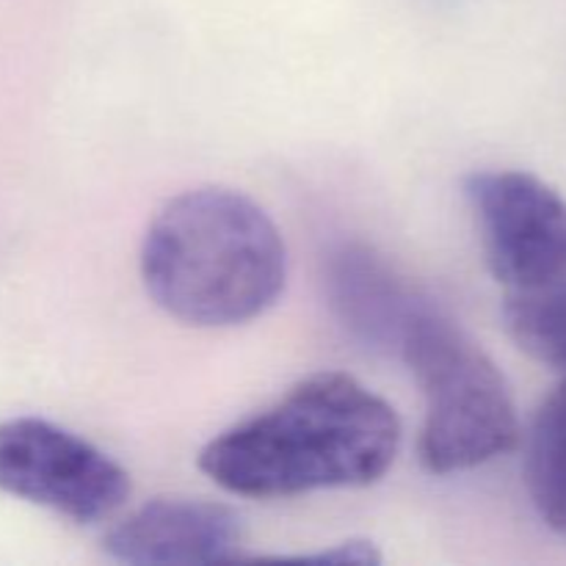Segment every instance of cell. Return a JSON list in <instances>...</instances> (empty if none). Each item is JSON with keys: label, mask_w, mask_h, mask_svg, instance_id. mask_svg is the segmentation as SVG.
I'll use <instances>...</instances> for the list:
<instances>
[{"label": "cell", "mask_w": 566, "mask_h": 566, "mask_svg": "<svg viewBox=\"0 0 566 566\" xmlns=\"http://www.w3.org/2000/svg\"><path fill=\"white\" fill-rule=\"evenodd\" d=\"M0 492L92 525L119 512L130 475L83 437L42 418L0 423Z\"/></svg>", "instance_id": "obj_4"}, {"label": "cell", "mask_w": 566, "mask_h": 566, "mask_svg": "<svg viewBox=\"0 0 566 566\" xmlns=\"http://www.w3.org/2000/svg\"><path fill=\"white\" fill-rule=\"evenodd\" d=\"M138 263L153 302L205 329L258 318L287 280V249L271 216L230 188L169 199L144 232Z\"/></svg>", "instance_id": "obj_2"}, {"label": "cell", "mask_w": 566, "mask_h": 566, "mask_svg": "<svg viewBox=\"0 0 566 566\" xmlns=\"http://www.w3.org/2000/svg\"><path fill=\"white\" fill-rule=\"evenodd\" d=\"M398 446L396 409L354 376L324 370L213 437L199 470L230 495L269 501L376 484Z\"/></svg>", "instance_id": "obj_1"}, {"label": "cell", "mask_w": 566, "mask_h": 566, "mask_svg": "<svg viewBox=\"0 0 566 566\" xmlns=\"http://www.w3.org/2000/svg\"><path fill=\"white\" fill-rule=\"evenodd\" d=\"M523 473L542 523L566 539V376L531 420Z\"/></svg>", "instance_id": "obj_8"}, {"label": "cell", "mask_w": 566, "mask_h": 566, "mask_svg": "<svg viewBox=\"0 0 566 566\" xmlns=\"http://www.w3.org/2000/svg\"><path fill=\"white\" fill-rule=\"evenodd\" d=\"M396 357L423 392L418 451L429 473H464L517 446L520 420L506 376L451 315L426 304Z\"/></svg>", "instance_id": "obj_3"}, {"label": "cell", "mask_w": 566, "mask_h": 566, "mask_svg": "<svg viewBox=\"0 0 566 566\" xmlns=\"http://www.w3.org/2000/svg\"><path fill=\"white\" fill-rule=\"evenodd\" d=\"M304 562H332V564H376L379 553L368 542H346L332 551L318 553V556H302Z\"/></svg>", "instance_id": "obj_10"}, {"label": "cell", "mask_w": 566, "mask_h": 566, "mask_svg": "<svg viewBox=\"0 0 566 566\" xmlns=\"http://www.w3.org/2000/svg\"><path fill=\"white\" fill-rule=\"evenodd\" d=\"M464 197L479 221L484 258L506 291L566 276V199L520 169L475 171Z\"/></svg>", "instance_id": "obj_5"}, {"label": "cell", "mask_w": 566, "mask_h": 566, "mask_svg": "<svg viewBox=\"0 0 566 566\" xmlns=\"http://www.w3.org/2000/svg\"><path fill=\"white\" fill-rule=\"evenodd\" d=\"M503 324L531 359L566 376V276L506 291Z\"/></svg>", "instance_id": "obj_9"}, {"label": "cell", "mask_w": 566, "mask_h": 566, "mask_svg": "<svg viewBox=\"0 0 566 566\" xmlns=\"http://www.w3.org/2000/svg\"><path fill=\"white\" fill-rule=\"evenodd\" d=\"M324 285L343 329L370 352L398 354L415 315L431 302L365 243H337L326 254Z\"/></svg>", "instance_id": "obj_7"}, {"label": "cell", "mask_w": 566, "mask_h": 566, "mask_svg": "<svg viewBox=\"0 0 566 566\" xmlns=\"http://www.w3.org/2000/svg\"><path fill=\"white\" fill-rule=\"evenodd\" d=\"M243 520L235 509L191 497H158L105 534L103 547L122 564H219L241 558Z\"/></svg>", "instance_id": "obj_6"}]
</instances>
